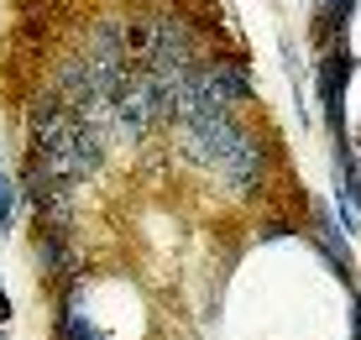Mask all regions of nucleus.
Returning <instances> with one entry per match:
<instances>
[{"instance_id": "7ed1b4c3", "label": "nucleus", "mask_w": 361, "mask_h": 340, "mask_svg": "<svg viewBox=\"0 0 361 340\" xmlns=\"http://www.w3.org/2000/svg\"><path fill=\"white\" fill-rule=\"evenodd\" d=\"M215 183L226 188V194H235V199L262 194V183H267V142H262V131H252V126L235 131V142L215 162Z\"/></svg>"}, {"instance_id": "9b49d317", "label": "nucleus", "mask_w": 361, "mask_h": 340, "mask_svg": "<svg viewBox=\"0 0 361 340\" xmlns=\"http://www.w3.org/2000/svg\"><path fill=\"white\" fill-rule=\"evenodd\" d=\"M351 340H361V293L351 298Z\"/></svg>"}, {"instance_id": "39448f33", "label": "nucleus", "mask_w": 361, "mask_h": 340, "mask_svg": "<svg viewBox=\"0 0 361 340\" xmlns=\"http://www.w3.org/2000/svg\"><path fill=\"white\" fill-rule=\"evenodd\" d=\"M58 340H105V330L94 324L90 298H84L79 283H63V288H58Z\"/></svg>"}, {"instance_id": "f8f14e48", "label": "nucleus", "mask_w": 361, "mask_h": 340, "mask_svg": "<svg viewBox=\"0 0 361 340\" xmlns=\"http://www.w3.org/2000/svg\"><path fill=\"white\" fill-rule=\"evenodd\" d=\"M314 6H319V11H330V6H335V0H314Z\"/></svg>"}, {"instance_id": "f03ea898", "label": "nucleus", "mask_w": 361, "mask_h": 340, "mask_svg": "<svg viewBox=\"0 0 361 340\" xmlns=\"http://www.w3.org/2000/svg\"><path fill=\"white\" fill-rule=\"evenodd\" d=\"M235 131H241V121H235V110H189V116L173 121V136H178V152L199 162V168H215L220 152L235 142Z\"/></svg>"}, {"instance_id": "ddd939ff", "label": "nucleus", "mask_w": 361, "mask_h": 340, "mask_svg": "<svg viewBox=\"0 0 361 340\" xmlns=\"http://www.w3.org/2000/svg\"><path fill=\"white\" fill-rule=\"evenodd\" d=\"M0 340H6V335H0Z\"/></svg>"}, {"instance_id": "1a4fd4ad", "label": "nucleus", "mask_w": 361, "mask_h": 340, "mask_svg": "<svg viewBox=\"0 0 361 340\" xmlns=\"http://www.w3.org/2000/svg\"><path fill=\"white\" fill-rule=\"evenodd\" d=\"M335 215H341V231H351V236H361V199L351 194V188H335Z\"/></svg>"}, {"instance_id": "0eeeda50", "label": "nucleus", "mask_w": 361, "mask_h": 340, "mask_svg": "<svg viewBox=\"0 0 361 340\" xmlns=\"http://www.w3.org/2000/svg\"><path fill=\"white\" fill-rule=\"evenodd\" d=\"M209 84H215L220 105H246L252 99V73L241 68V63H209Z\"/></svg>"}, {"instance_id": "f257e3e1", "label": "nucleus", "mask_w": 361, "mask_h": 340, "mask_svg": "<svg viewBox=\"0 0 361 340\" xmlns=\"http://www.w3.org/2000/svg\"><path fill=\"white\" fill-rule=\"evenodd\" d=\"M199 68V32L173 6L152 11V47L142 58V73H189Z\"/></svg>"}, {"instance_id": "9d476101", "label": "nucleus", "mask_w": 361, "mask_h": 340, "mask_svg": "<svg viewBox=\"0 0 361 340\" xmlns=\"http://www.w3.org/2000/svg\"><path fill=\"white\" fill-rule=\"evenodd\" d=\"M16 225V183H11V173H0V236Z\"/></svg>"}, {"instance_id": "423d86ee", "label": "nucleus", "mask_w": 361, "mask_h": 340, "mask_svg": "<svg viewBox=\"0 0 361 340\" xmlns=\"http://www.w3.org/2000/svg\"><path fill=\"white\" fill-rule=\"evenodd\" d=\"M314 241H319V251L330 257V267L341 272L345 283H356V262H351V246H345V231H341V220H330V205H314Z\"/></svg>"}, {"instance_id": "20e7f679", "label": "nucleus", "mask_w": 361, "mask_h": 340, "mask_svg": "<svg viewBox=\"0 0 361 340\" xmlns=\"http://www.w3.org/2000/svg\"><path fill=\"white\" fill-rule=\"evenodd\" d=\"M37 267L47 272L58 288L84 278V257L73 246V231H37Z\"/></svg>"}, {"instance_id": "6e6552de", "label": "nucleus", "mask_w": 361, "mask_h": 340, "mask_svg": "<svg viewBox=\"0 0 361 340\" xmlns=\"http://www.w3.org/2000/svg\"><path fill=\"white\" fill-rule=\"evenodd\" d=\"M84 47H99V53H131V47H126V21H121V16H99L90 27V42H84Z\"/></svg>"}]
</instances>
